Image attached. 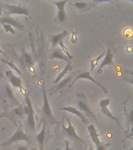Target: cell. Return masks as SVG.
I'll use <instances>...</instances> for the list:
<instances>
[{"mask_svg": "<svg viewBox=\"0 0 133 150\" xmlns=\"http://www.w3.org/2000/svg\"><path fill=\"white\" fill-rule=\"evenodd\" d=\"M78 41V38H77V33L76 31H73L72 33V38H71V42L72 43H76Z\"/></svg>", "mask_w": 133, "mask_h": 150, "instance_id": "29", "label": "cell"}, {"mask_svg": "<svg viewBox=\"0 0 133 150\" xmlns=\"http://www.w3.org/2000/svg\"><path fill=\"white\" fill-rule=\"evenodd\" d=\"M110 103H111V99L110 98H105V99H103L100 102V108L101 110V112L104 113V115H106L108 118L111 119L112 120H114V122H116L117 124H118L119 127H121V128L122 129V127L121 125V123L119 121V120L118 117H114V115L112 114V112L110 111V110L108 109V105H109Z\"/></svg>", "mask_w": 133, "mask_h": 150, "instance_id": "7", "label": "cell"}, {"mask_svg": "<svg viewBox=\"0 0 133 150\" xmlns=\"http://www.w3.org/2000/svg\"><path fill=\"white\" fill-rule=\"evenodd\" d=\"M113 58H114V55L112 54L111 49V48H107V51H106V54L104 56V59L102 61V63H100L99 67H98V72H101V70L105 66H110L114 65V61H113Z\"/></svg>", "mask_w": 133, "mask_h": 150, "instance_id": "11", "label": "cell"}, {"mask_svg": "<svg viewBox=\"0 0 133 150\" xmlns=\"http://www.w3.org/2000/svg\"><path fill=\"white\" fill-rule=\"evenodd\" d=\"M23 61L25 62L26 65L28 66V67L33 65L32 58L26 51H24V52H23Z\"/></svg>", "mask_w": 133, "mask_h": 150, "instance_id": "25", "label": "cell"}, {"mask_svg": "<svg viewBox=\"0 0 133 150\" xmlns=\"http://www.w3.org/2000/svg\"><path fill=\"white\" fill-rule=\"evenodd\" d=\"M69 35V32L67 30H63L62 33H59L58 35H54L51 36V47L55 49L57 45L59 43V42L63 40L64 38H65L66 36H68Z\"/></svg>", "mask_w": 133, "mask_h": 150, "instance_id": "17", "label": "cell"}, {"mask_svg": "<svg viewBox=\"0 0 133 150\" xmlns=\"http://www.w3.org/2000/svg\"><path fill=\"white\" fill-rule=\"evenodd\" d=\"M70 70H71V63H68L67 65L65 66V67L63 69L62 71L58 75V77H56L55 80L54 81V84H58V83L62 81V79L63 77L67 74V73L69 72Z\"/></svg>", "mask_w": 133, "mask_h": 150, "instance_id": "19", "label": "cell"}, {"mask_svg": "<svg viewBox=\"0 0 133 150\" xmlns=\"http://www.w3.org/2000/svg\"><path fill=\"white\" fill-rule=\"evenodd\" d=\"M105 52H102V53L99 55L97 57H96L95 59H91L90 60V67H91V70H90V72H93L94 69H95L96 66H97L98 63H99V61L100 60V59L104 57L105 56Z\"/></svg>", "mask_w": 133, "mask_h": 150, "instance_id": "22", "label": "cell"}, {"mask_svg": "<svg viewBox=\"0 0 133 150\" xmlns=\"http://www.w3.org/2000/svg\"><path fill=\"white\" fill-rule=\"evenodd\" d=\"M68 1H55V2H52L53 4H55L57 6L58 9V13H57V18L58 21L60 22H65L66 20V13H65V4L67 3Z\"/></svg>", "mask_w": 133, "mask_h": 150, "instance_id": "9", "label": "cell"}, {"mask_svg": "<svg viewBox=\"0 0 133 150\" xmlns=\"http://www.w3.org/2000/svg\"><path fill=\"white\" fill-rule=\"evenodd\" d=\"M0 23H2V24H9V25L12 26V27L17 28L19 30H22L23 28V26L20 22H18L15 19L13 18L12 16H9L1 17L0 18Z\"/></svg>", "mask_w": 133, "mask_h": 150, "instance_id": "13", "label": "cell"}, {"mask_svg": "<svg viewBox=\"0 0 133 150\" xmlns=\"http://www.w3.org/2000/svg\"><path fill=\"white\" fill-rule=\"evenodd\" d=\"M88 150H94V149H93V145H90V148H89V149Z\"/></svg>", "mask_w": 133, "mask_h": 150, "instance_id": "35", "label": "cell"}, {"mask_svg": "<svg viewBox=\"0 0 133 150\" xmlns=\"http://www.w3.org/2000/svg\"><path fill=\"white\" fill-rule=\"evenodd\" d=\"M16 150H28L27 147L26 145H19Z\"/></svg>", "mask_w": 133, "mask_h": 150, "instance_id": "32", "label": "cell"}, {"mask_svg": "<svg viewBox=\"0 0 133 150\" xmlns=\"http://www.w3.org/2000/svg\"><path fill=\"white\" fill-rule=\"evenodd\" d=\"M87 130H88L89 134H90L91 140L95 144L96 146L100 145L102 142H100V138H99V134H98L97 131V129L94 127V125H93V124L89 125L88 127H87Z\"/></svg>", "mask_w": 133, "mask_h": 150, "instance_id": "14", "label": "cell"}, {"mask_svg": "<svg viewBox=\"0 0 133 150\" xmlns=\"http://www.w3.org/2000/svg\"><path fill=\"white\" fill-rule=\"evenodd\" d=\"M4 117V115H0V119H1V118H2V117Z\"/></svg>", "mask_w": 133, "mask_h": 150, "instance_id": "37", "label": "cell"}, {"mask_svg": "<svg viewBox=\"0 0 133 150\" xmlns=\"http://www.w3.org/2000/svg\"><path fill=\"white\" fill-rule=\"evenodd\" d=\"M50 59H62L63 61H65L67 63H71L69 59L68 58V56L60 49H55L53 52L51 53V56H50Z\"/></svg>", "mask_w": 133, "mask_h": 150, "instance_id": "18", "label": "cell"}, {"mask_svg": "<svg viewBox=\"0 0 133 150\" xmlns=\"http://www.w3.org/2000/svg\"><path fill=\"white\" fill-rule=\"evenodd\" d=\"M76 106H77V110H79V111H81L83 113L84 112V114L86 115L89 118H90V119L93 120H95L96 123L99 125V123H98L97 120V117H96V115L94 114V112L91 110L90 107V105H89V103L86 100V97L84 96L83 93L79 94L78 96H77V98H76Z\"/></svg>", "mask_w": 133, "mask_h": 150, "instance_id": "1", "label": "cell"}, {"mask_svg": "<svg viewBox=\"0 0 133 150\" xmlns=\"http://www.w3.org/2000/svg\"><path fill=\"white\" fill-rule=\"evenodd\" d=\"M130 150H133V147L132 148H131V149Z\"/></svg>", "mask_w": 133, "mask_h": 150, "instance_id": "39", "label": "cell"}, {"mask_svg": "<svg viewBox=\"0 0 133 150\" xmlns=\"http://www.w3.org/2000/svg\"><path fill=\"white\" fill-rule=\"evenodd\" d=\"M87 79L89 80V81H92L93 83V84H97V86H99V88H100L102 89L103 91H104L105 93H107V89L106 88H104V87L103 86L102 84H100V83L98 81H97L95 79H93V77H92V76H91V72L90 71H86V72H83V73H81V74H79V75H77L76 77L75 78L74 81H72V83L71 84H70V86H72V85H73V84H74L75 82L77 80L79 79Z\"/></svg>", "mask_w": 133, "mask_h": 150, "instance_id": "8", "label": "cell"}, {"mask_svg": "<svg viewBox=\"0 0 133 150\" xmlns=\"http://www.w3.org/2000/svg\"><path fill=\"white\" fill-rule=\"evenodd\" d=\"M2 33V31H0V35H1ZM1 53H3V52H2V50L1 49V48H0V54H1Z\"/></svg>", "mask_w": 133, "mask_h": 150, "instance_id": "36", "label": "cell"}, {"mask_svg": "<svg viewBox=\"0 0 133 150\" xmlns=\"http://www.w3.org/2000/svg\"><path fill=\"white\" fill-rule=\"evenodd\" d=\"M5 88H6V94L7 97H8L9 99H11V101L13 102V103H14V104H16V105H19V106H20V103H19L18 101L16 100V97H15V96H14L13 91L12 90V88H10V86H9V84H6Z\"/></svg>", "mask_w": 133, "mask_h": 150, "instance_id": "20", "label": "cell"}, {"mask_svg": "<svg viewBox=\"0 0 133 150\" xmlns=\"http://www.w3.org/2000/svg\"><path fill=\"white\" fill-rule=\"evenodd\" d=\"M31 150H37V148H33Z\"/></svg>", "mask_w": 133, "mask_h": 150, "instance_id": "38", "label": "cell"}, {"mask_svg": "<svg viewBox=\"0 0 133 150\" xmlns=\"http://www.w3.org/2000/svg\"><path fill=\"white\" fill-rule=\"evenodd\" d=\"M65 150H71V149H70V147H69V142L65 139Z\"/></svg>", "mask_w": 133, "mask_h": 150, "instance_id": "31", "label": "cell"}, {"mask_svg": "<svg viewBox=\"0 0 133 150\" xmlns=\"http://www.w3.org/2000/svg\"><path fill=\"white\" fill-rule=\"evenodd\" d=\"M68 127H65V124L62 122V131L65 134V136H67L69 138H71L72 140L76 141V142H84L83 139H82L78 134H77L76 129L72 124L70 119H67Z\"/></svg>", "mask_w": 133, "mask_h": 150, "instance_id": "6", "label": "cell"}, {"mask_svg": "<svg viewBox=\"0 0 133 150\" xmlns=\"http://www.w3.org/2000/svg\"><path fill=\"white\" fill-rule=\"evenodd\" d=\"M20 106H18V107L16 108V110H15V112H16V113L18 115V116H20V117H22V115H23V109L20 107Z\"/></svg>", "mask_w": 133, "mask_h": 150, "instance_id": "30", "label": "cell"}, {"mask_svg": "<svg viewBox=\"0 0 133 150\" xmlns=\"http://www.w3.org/2000/svg\"><path fill=\"white\" fill-rule=\"evenodd\" d=\"M2 27H3V29H4L6 32L13 34V35L16 34V31H15V30L13 28L12 26L9 25V24H2Z\"/></svg>", "mask_w": 133, "mask_h": 150, "instance_id": "27", "label": "cell"}, {"mask_svg": "<svg viewBox=\"0 0 133 150\" xmlns=\"http://www.w3.org/2000/svg\"><path fill=\"white\" fill-rule=\"evenodd\" d=\"M26 114L27 116V124L30 130L33 131H35V120H34V110L33 108L32 103L30 100V97L29 94L26 96V106H25Z\"/></svg>", "mask_w": 133, "mask_h": 150, "instance_id": "3", "label": "cell"}, {"mask_svg": "<svg viewBox=\"0 0 133 150\" xmlns=\"http://www.w3.org/2000/svg\"><path fill=\"white\" fill-rule=\"evenodd\" d=\"M108 147H109V144H104L102 142L100 145L96 146V150H107Z\"/></svg>", "mask_w": 133, "mask_h": 150, "instance_id": "28", "label": "cell"}, {"mask_svg": "<svg viewBox=\"0 0 133 150\" xmlns=\"http://www.w3.org/2000/svg\"><path fill=\"white\" fill-rule=\"evenodd\" d=\"M2 12H3V9H2V6H1V4H0V16L2 14Z\"/></svg>", "mask_w": 133, "mask_h": 150, "instance_id": "33", "label": "cell"}, {"mask_svg": "<svg viewBox=\"0 0 133 150\" xmlns=\"http://www.w3.org/2000/svg\"><path fill=\"white\" fill-rule=\"evenodd\" d=\"M132 3H133V0H132Z\"/></svg>", "mask_w": 133, "mask_h": 150, "instance_id": "40", "label": "cell"}, {"mask_svg": "<svg viewBox=\"0 0 133 150\" xmlns=\"http://www.w3.org/2000/svg\"><path fill=\"white\" fill-rule=\"evenodd\" d=\"M6 76L9 79V83L15 88H19L21 91H23V93L25 92V90L23 89V84H22V81H21L20 77H17L12 72L11 70H8L6 72Z\"/></svg>", "mask_w": 133, "mask_h": 150, "instance_id": "10", "label": "cell"}, {"mask_svg": "<svg viewBox=\"0 0 133 150\" xmlns=\"http://www.w3.org/2000/svg\"><path fill=\"white\" fill-rule=\"evenodd\" d=\"M126 126H127V132H129L131 129V133L126 136V138H131L133 136V109L130 112H125Z\"/></svg>", "mask_w": 133, "mask_h": 150, "instance_id": "15", "label": "cell"}, {"mask_svg": "<svg viewBox=\"0 0 133 150\" xmlns=\"http://www.w3.org/2000/svg\"><path fill=\"white\" fill-rule=\"evenodd\" d=\"M20 141H24L27 144H30L31 143L30 136L27 134L26 133H24L23 129L19 127L18 128L16 129V131H15V133L13 134V135H12L8 140L6 141L2 144H1V146L2 147H6V146L12 145V144H13L15 142H20Z\"/></svg>", "mask_w": 133, "mask_h": 150, "instance_id": "2", "label": "cell"}, {"mask_svg": "<svg viewBox=\"0 0 133 150\" xmlns=\"http://www.w3.org/2000/svg\"><path fill=\"white\" fill-rule=\"evenodd\" d=\"M58 45H60V48H61V49H62V51L63 52H64V53H65V55L68 56V58L70 60H71V59H72V58H73V57H72V55L69 53V50H68V49H67V47L65 46V44H64L63 40H62V41H61V42L58 43Z\"/></svg>", "mask_w": 133, "mask_h": 150, "instance_id": "24", "label": "cell"}, {"mask_svg": "<svg viewBox=\"0 0 133 150\" xmlns=\"http://www.w3.org/2000/svg\"><path fill=\"white\" fill-rule=\"evenodd\" d=\"M75 6L76 7L77 9H88L90 6V2H83V1H80V2H75L73 3Z\"/></svg>", "mask_w": 133, "mask_h": 150, "instance_id": "23", "label": "cell"}, {"mask_svg": "<svg viewBox=\"0 0 133 150\" xmlns=\"http://www.w3.org/2000/svg\"><path fill=\"white\" fill-rule=\"evenodd\" d=\"M71 80H72V76L70 75L69 77H65V79H63L62 81H61L57 84V86L55 87V91H58V90H60V89L63 88H65V87L71 81Z\"/></svg>", "mask_w": 133, "mask_h": 150, "instance_id": "21", "label": "cell"}, {"mask_svg": "<svg viewBox=\"0 0 133 150\" xmlns=\"http://www.w3.org/2000/svg\"><path fill=\"white\" fill-rule=\"evenodd\" d=\"M2 7L3 11L8 15L17 14V15H27L28 16L30 13L26 9L25 7L22 6H15V5H9L6 3H0Z\"/></svg>", "mask_w": 133, "mask_h": 150, "instance_id": "4", "label": "cell"}, {"mask_svg": "<svg viewBox=\"0 0 133 150\" xmlns=\"http://www.w3.org/2000/svg\"><path fill=\"white\" fill-rule=\"evenodd\" d=\"M45 136H46V121L44 120V121H43V126H42L41 131V132L36 136V140H37V143L39 144L41 150L44 149V140H45Z\"/></svg>", "mask_w": 133, "mask_h": 150, "instance_id": "16", "label": "cell"}, {"mask_svg": "<svg viewBox=\"0 0 133 150\" xmlns=\"http://www.w3.org/2000/svg\"><path fill=\"white\" fill-rule=\"evenodd\" d=\"M62 110L64 111H66L68 112H70L72 114H74L79 117V119L81 120V121L85 124H88V120L86 119L85 114H83L81 111H79V110H77L76 108L73 107V106H67V107L62 108Z\"/></svg>", "mask_w": 133, "mask_h": 150, "instance_id": "12", "label": "cell"}, {"mask_svg": "<svg viewBox=\"0 0 133 150\" xmlns=\"http://www.w3.org/2000/svg\"><path fill=\"white\" fill-rule=\"evenodd\" d=\"M128 83H130V84H132L133 85V78H132V79H128Z\"/></svg>", "mask_w": 133, "mask_h": 150, "instance_id": "34", "label": "cell"}, {"mask_svg": "<svg viewBox=\"0 0 133 150\" xmlns=\"http://www.w3.org/2000/svg\"><path fill=\"white\" fill-rule=\"evenodd\" d=\"M42 93H43V106H42V112H43L44 116L51 121V123H52V124H56L57 121H56L55 118L54 117L53 113H52V111H51V106H50V104H49L48 98V96H47L46 90H45V88H44V87L42 88Z\"/></svg>", "mask_w": 133, "mask_h": 150, "instance_id": "5", "label": "cell"}, {"mask_svg": "<svg viewBox=\"0 0 133 150\" xmlns=\"http://www.w3.org/2000/svg\"><path fill=\"white\" fill-rule=\"evenodd\" d=\"M1 61H2V62H4L5 63H6L7 65L9 66V67H11L12 69H13L15 71H16L17 74H19V75H21V72H20V70H19L18 68L16 67V66L14 65V63H12V62H9V61L6 60V59H1Z\"/></svg>", "mask_w": 133, "mask_h": 150, "instance_id": "26", "label": "cell"}]
</instances>
